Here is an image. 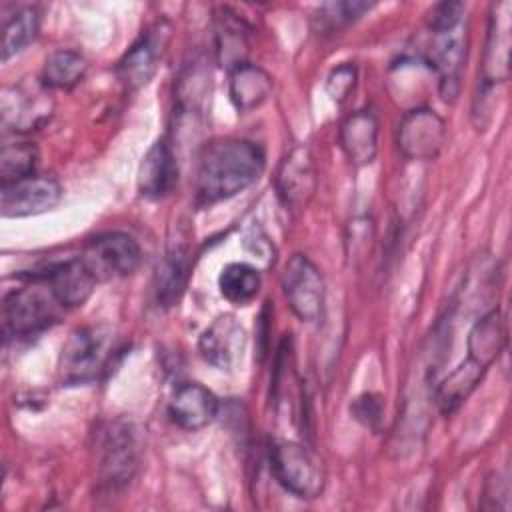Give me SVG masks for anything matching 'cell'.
<instances>
[{"mask_svg": "<svg viewBox=\"0 0 512 512\" xmlns=\"http://www.w3.org/2000/svg\"><path fill=\"white\" fill-rule=\"evenodd\" d=\"M464 12H466V6L462 2H440L428 10L426 24L432 30V34L448 32L462 26Z\"/></svg>", "mask_w": 512, "mask_h": 512, "instance_id": "obj_30", "label": "cell"}, {"mask_svg": "<svg viewBox=\"0 0 512 512\" xmlns=\"http://www.w3.org/2000/svg\"><path fill=\"white\" fill-rule=\"evenodd\" d=\"M350 412L362 426H366L370 430H378L382 414H384V404L378 394L364 392L352 400Z\"/></svg>", "mask_w": 512, "mask_h": 512, "instance_id": "obj_31", "label": "cell"}, {"mask_svg": "<svg viewBox=\"0 0 512 512\" xmlns=\"http://www.w3.org/2000/svg\"><path fill=\"white\" fill-rule=\"evenodd\" d=\"M466 30L464 24L448 30V32H438L434 34V42L430 48L428 62L438 74V86H440V96L446 102H454L460 94V78L466 62Z\"/></svg>", "mask_w": 512, "mask_h": 512, "instance_id": "obj_13", "label": "cell"}, {"mask_svg": "<svg viewBox=\"0 0 512 512\" xmlns=\"http://www.w3.org/2000/svg\"><path fill=\"white\" fill-rule=\"evenodd\" d=\"M340 146L354 166H368L378 152V118L372 110L352 112L340 124Z\"/></svg>", "mask_w": 512, "mask_h": 512, "instance_id": "obj_20", "label": "cell"}, {"mask_svg": "<svg viewBox=\"0 0 512 512\" xmlns=\"http://www.w3.org/2000/svg\"><path fill=\"white\" fill-rule=\"evenodd\" d=\"M80 258L92 270L96 280H108L132 274L140 266L142 250L126 232H104L90 238Z\"/></svg>", "mask_w": 512, "mask_h": 512, "instance_id": "obj_8", "label": "cell"}, {"mask_svg": "<svg viewBox=\"0 0 512 512\" xmlns=\"http://www.w3.org/2000/svg\"><path fill=\"white\" fill-rule=\"evenodd\" d=\"M396 142L408 160H434L446 144V122L430 108H414L402 116Z\"/></svg>", "mask_w": 512, "mask_h": 512, "instance_id": "obj_9", "label": "cell"}, {"mask_svg": "<svg viewBox=\"0 0 512 512\" xmlns=\"http://www.w3.org/2000/svg\"><path fill=\"white\" fill-rule=\"evenodd\" d=\"M32 278L44 280L62 308L82 306L92 296L98 282L80 256L50 264L42 272L32 274Z\"/></svg>", "mask_w": 512, "mask_h": 512, "instance_id": "obj_15", "label": "cell"}, {"mask_svg": "<svg viewBox=\"0 0 512 512\" xmlns=\"http://www.w3.org/2000/svg\"><path fill=\"white\" fill-rule=\"evenodd\" d=\"M170 40V26L162 20L146 28L140 38L126 50V54L118 60L116 74L118 80L128 90H138L148 84L162 60L166 46Z\"/></svg>", "mask_w": 512, "mask_h": 512, "instance_id": "obj_10", "label": "cell"}, {"mask_svg": "<svg viewBox=\"0 0 512 512\" xmlns=\"http://www.w3.org/2000/svg\"><path fill=\"white\" fill-rule=\"evenodd\" d=\"M38 150L30 142L4 144L0 150V182L10 184L34 174Z\"/></svg>", "mask_w": 512, "mask_h": 512, "instance_id": "obj_28", "label": "cell"}, {"mask_svg": "<svg viewBox=\"0 0 512 512\" xmlns=\"http://www.w3.org/2000/svg\"><path fill=\"white\" fill-rule=\"evenodd\" d=\"M508 496H510V488H508V480L502 474H492L486 484H484V496H482V508L484 510H494V508H502L508 510Z\"/></svg>", "mask_w": 512, "mask_h": 512, "instance_id": "obj_33", "label": "cell"}, {"mask_svg": "<svg viewBox=\"0 0 512 512\" xmlns=\"http://www.w3.org/2000/svg\"><path fill=\"white\" fill-rule=\"evenodd\" d=\"M228 92L238 112H250L262 106L272 94V78L260 66L246 62L230 70Z\"/></svg>", "mask_w": 512, "mask_h": 512, "instance_id": "obj_23", "label": "cell"}, {"mask_svg": "<svg viewBox=\"0 0 512 512\" xmlns=\"http://www.w3.org/2000/svg\"><path fill=\"white\" fill-rule=\"evenodd\" d=\"M270 472L276 482L298 498H316L324 488V468L320 458L294 440L274 438L268 444Z\"/></svg>", "mask_w": 512, "mask_h": 512, "instance_id": "obj_2", "label": "cell"}, {"mask_svg": "<svg viewBox=\"0 0 512 512\" xmlns=\"http://www.w3.org/2000/svg\"><path fill=\"white\" fill-rule=\"evenodd\" d=\"M100 484L106 490H120L136 476L142 458L140 430L130 420H114L102 438Z\"/></svg>", "mask_w": 512, "mask_h": 512, "instance_id": "obj_4", "label": "cell"}, {"mask_svg": "<svg viewBox=\"0 0 512 512\" xmlns=\"http://www.w3.org/2000/svg\"><path fill=\"white\" fill-rule=\"evenodd\" d=\"M280 200L290 208H304L316 192V168L306 146L292 148L280 162L274 178Z\"/></svg>", "mask_w": 512, "mask_h": 512, "instance_id": "obj_14", "label": "cell"}, {"mask_svg": "<svg viewBox=\"0 0 512 512\" xmlns=\"http://www.w3.org/2000/svg\"><path fill=\"white\" fill-rule=\"evenodd\" d=\"M54 100L42 80H22L6 86L0 96L2 128L8 132L38 130L52 116Z\"/></svg>", "mask_w": 512, "mask_h": 512, "instance_id": "obj_6", "label": "cell"}, {"mask_svg": "<svg viewBox=\"0 0 512 512\" xmlns=\"http://www.w3.org/2000/svg\"><path fill=\"white\" fill-rule=\"evenodd\" d=\"M506 346V324L498 308L486 312L468 332V356L492 366Z\"/></svg>", "mask_w": 512, "mask_h": 512, "instance_id": "obj_24", "label": "cell"}, {"mask_svg": "<svg viewBox=\"0 0 512 512\" xmlns=\"http://www.w3.org/2000/svg\"><path fill=\"white\" fill-rule=\"evenodd\" d=\"M178 182V160L166 138L156 140L138 166V192L144 198L158 200L168 196Z\"/></svg>", "mask_w": 512, "mask_h": 512, "instance_id": "obj_17", "label": "cell"}, {"mask_svg": "<svg viewBox=\"0 0 512 512\" xmlns=\"http://www.w3.org/2000/svg\"><path fill=\"white\" fill-rule=\"evenodd\" d=\"M260 272L258 268L246 264V262H230L220 270L218 276V288L220 294L238 306H244L252 302L260 290Z\"/></svg>", "mask_w": 512, "mask_h": 512, "instance_id": "obj_26", "label": "cell"}, {"mask_svg": "<svg viewBox=\"0 0 512 512\" xmlns=\"http://www.w3.org/2000/svg\"><path fill=\"white\" fill-rule=\"evenodd\" d=\"M88 72V62L86 58L76 52V50H68V48H60L54 50L46 62H44V70H42V82L52 90H72L74 86H78L84 76Z\"/></svg>", "mask_w": 512, "mask_h": 512, "instance_id": "obj_25", "label": "cell"}, {"mask_svg": "<svg viewBox=\"0 0 512 512\" xmlns=\"http://www.w3.org/2000/svg\"><path fill=\"white\" fill-rule=\"evenodd\" d=\"M510 74V4L494 6L482 62V90L490 92L496 84L506 82Z\"/></svg>", "mask_w": 512, "mask_h": 512, "instance_id": "obj_16", "label": "cell"}, {"mask_svg": "<svg viewBox=\"0 0 512 512\" xmlns=\"http://www.w3.org/2000/svg\"><path fill=\"white\" fill-rule=\"evenodd\" d=\"M40 30V12L36 8H22L12 14L2 28V62L22 52Z\"/></svg>", "mask_w": 512, "mask_h": 512, "instance_id": "obj_27", "label": "cell"}, {"mask_svg": "<svg viewBox=\"0 0 512 512\" xmlns=\"http://www.w3.org/2000/svg\"><path fill=\"white\" fill-rule=\"evenodd\" d=\"M198 350L210 366L226 372L234 370L246 350V330L232 314H222L202 332Z\"/></svg>", "mask_w": 512, "mask_h": 512, "instance_id": "obj_12", "label": "cell"}, {"mask_svg": "<svg viewBox=\"0 0 512 512\" xmlns=\"http://www.w3.org/2000/svg\"><path fill=\"white\" fill-rule=\"evenodd\" d=\"M192 256L184 244H172L154 272V300L160 308L174 306L186 290Z\"/></svg>", "mask_w": 512, "mask_h": 512, "instance_id": "obj_19", "label": "cell"}, {"mask_svg": "<svg viewBox=\"0 0 512 512\" xmlns=\"http://www.w3.org/2000/svg\"><path fill=\"white\" fill-rule=\"evenodd\" d=\"M170 420L182 430L206 428L218 414V398L198 382L180 384L168 402Z\"/></svg>", "mask_w": 512, "mask_h": 512, "instance_id": "obj_18", "label": "cell"}, {"mask_svg": "<svg viewBox=\"0 0 512 512\" xmlns=\"http://www.w3.org/2000/svg\"><path fill=\"white\" fill-rule=\"evenodd\" d=\"M356 86V66L354 64H340L336 66L326 78V94L332 102H344Z\"/></svg>", "mask_w": 512, "mask_h": 512, "instance_id": "obj_32", "label": "cell"}, {"mask_svg": "<svg viewBox=\"0 0 512 512\" xmlns=\"http://www.w3.org/2000/svg\"><path fill=\"white\" fill-rule=\"evenodd\" d=\"M486 366L470 356H466V360H462L436 388L434 400L436 406L442 414L450 416L452 412H456L466 400L468 396L476 390V386L480 384V380L486 374Z\"/></svg>", "mask_w": 512, "mask_h": 512, "instance_id": "obj_22", "label": "cell"}, {"mask_svg": "<svg viewBox=\"0 0 512 512\" xmlns=\"http://www.w3.org/2000/svg\"><path fill=\"white\" fill-rule=\"evenodd\" d=\"M36 284L12 290L4 296V328L12 336H34L58 320L62 306L48 284L32 278Z\"/></svg>", "mask_w": 512, "mask_h": 512, "instance_id": "obj_3", "label": "cell"}, {"mask_svg": "<svg viewBox=\"0 0 512 512\" xmlns=\"http://www.w3.org/2000/svg\"><path fill=\"white\" fill-rule=\"evenodd\" d=\"M112 356L110 332L102 326H82L70 332L60 352V374L68 384L96 380Z\"/></svg>", "mask_w": 512, "mask_h": 512, "instance_id": "obj_5", "label": "cell"}, {"mask_svg": "<svg viewBox=\"0 0 512 512\" xmlns=\"http://www.w3.org/2000/svg\"><path fill=\"white\" fill-rule=\"evenodd\" d=\"M372 4L368 2H328L314 14V30L318 34H338L342 28L358 20Z\"/></svg>", "mask_w": 512, "mask_h": 512, "instance_id": "obj_29", "label": "cell"}, {"mask_svg": "<svg viewBox=\"0 0 512 512\" xmlns=\"http://www.w3.org/2000/svg\"><path fill=\"white\" fill-rule=\"evenodd\" d=\"M266 158L258 144L240 138L204 146L196 170V202L210 206L252 186L264 172Z\"/></svg>", "mask_w": 512, "mask_h": 512, "instance_id": "obj_1", "label": "cell"}, {"mask_svg": "<svg viewBox=\"0 0 512 512\" xmlns=\"http://www.w3.org/2000/svg\"><path fill=\"white\" fill-rule=\"evenodd\" d=\"M216 58L228 72L246 64L248 56V28L244 20L230 8H220L214 18Z\"/></svg>", "mask_w": 512, "mask_h": 512, "instance_id": "obj_21", "label": "cell"}, {"mask_svg": "<svg viewBox=\"0 0 512 512\" xmlns=\"http://www.w3.org/2000/svg\"><path fill=\"white\" fill-rule=\"evenodd\" d=\"M62 196L52 176H28L0 186V210L4 218H26L52 210Z\"/></svg>", "mask_w": 512, "mask_h": 512, "instance_id": "obj_11", "label": "cell"}, {"mask_svg": "<svg viewBox=\"0 0 512 512\" xmlns=\"http://www.w3.org/2000/svg\"><path fill=\"white\" fill-rule=\"evenodd\" d=\"M282 292L288 306L302 322H318L324 314L326 286L316 264L304 256L294 254L282 270Z\"/></svg>", "mask_w": 512, "mask_h": 512, "instance_id": "obj_7", "label": "cell"}]
</instances>
